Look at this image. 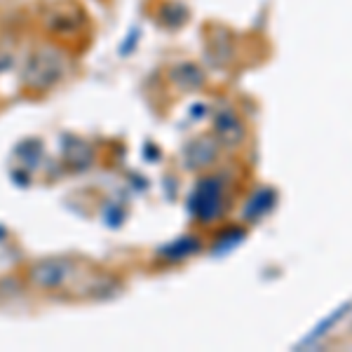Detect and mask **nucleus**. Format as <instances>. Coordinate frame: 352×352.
I'll return each instance as SVG.
<instances>
[{
  "instance_id": "nucleus-1",
  "label": "nucleus",
  "mask_w": 352,
  "mask_h": 352,
  "mask_svg": "<svg viewBox=\"0 0 352 352\" xmlns=\"http://www.w3.org/2000/svg\"><path fill=\"white\" fill-rule=\"evenodd\" d=\"M66 61L56 50H36L24 64V82L33 89H50L64 78Z\"/></svg>"
},
{
  "instance_id": "nucleus-5",
  "label": "nucleus",
  "mask_w": 352,
  "mask_h": 352,
  "mask_svg": "<svg viewBox=\"0 0 352 352\" xmlns=\"http://www.w3.org/2000/svg\"><path fill=\"white\" fill-rule=\"evenodd\" d=\"M217 132L228 146H237L244 136L242 124L235 116H232V113H221L219 120H217Z\"/></svg>"
},
{
  "instance_id": "nucleus-6",
  "label": "nucleus",
  "mask_w": 352,
  "mask_h": 352,
  "mask_svg": "<svg viewBox=\"0 0 352 352\" xmlns=\"http://www.w3.org/2000/svg\"><path fill=\"white\" fill-rule=\"evenodd\" d=\"M197 244L192 237H186V240H179L176 244H172V247L167 249V254H172V258H184V256H188V254L192 252H197Z\"/></svg>"
},
{
  "instance_id": "nucleus-3",
  "label": "nucleus",
  "mask_w": 352,
  "mask_h": 352,
  "mask_svg": "<svg viewBox=\"0 0 352 352\" xmlns=\"http://www.w3.org/2000/svg\"><path fill=\"white\" fill-rule=\"evenodd\" d=\"M71 270H68V263L61 258H47L41 261L38 265L31 268V280L33 285L43 287V289H56L61 287L68 280Z\"/></svg>"
},
{
  "instance_id": "nucleus-2",
  "label": "nucleus",
  "mask_w": 352,
  "mask_h": 352,
  "mask_svg": "<svg viewBox=\"0 0 352 352\" xmlns=\"http://www.w3.org/2000/svg\"><path fill=\"white\" fill-rule=\"evenodd\" d=\"M221 207H223V186L217 179H204L200 181L195 190H192L188 209L197 221H214L219 217Z\"/></svg>"
},
{
  "instance_id": "nucleus-4",
  "label": "nucleus",
  "mask_w": 352,
  "mask_h": 352,
  "mask_svg": "<svg viewBox=\"0 0 352 352\" xmlns=\"http://www.w3.org/2000/svg\"><path fill=\"white\" fill-rule=\"evenodd\" d=\"M217 157V146L207 139H200L195 144H190V148L186 151V160H188V167L200 169L204 164H212V160Z\"/></svg>"
}]
</instances>
